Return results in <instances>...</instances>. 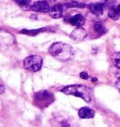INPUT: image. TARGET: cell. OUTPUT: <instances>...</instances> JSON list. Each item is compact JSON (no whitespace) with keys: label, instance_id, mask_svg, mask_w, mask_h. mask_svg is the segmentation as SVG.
I'll use <instances>...</instances> for the list:
<instances>
[{"label":"cell","instance_id":"cell-2","mask_svg":"<svg viewBox=\"0 0 120 127\" xmlns=\"http://www.w3.org/2000/svg\"><path fill=\"white\" fill-rule=\"evenodd\" d=\"M62 93L65 95H74L77 97H80L85 102L90 103L93 100V93L90 88L86 87L84 85H80V84H73V85H68L67 87L63 88L61 90Z\"/></svg>","mask_w":120,"mask_h":127},{"label":"cell","instance_id":"cell-8","mask_svg":"<svg viewBox=\"0 0 120 127\" xmlns=\"http://www.w3.org/2000/svg\"><path fill=\"white\" fill-rule=\"evenodd\" d=\"M48 13L54 19H59L63 15V5H55L53 8H50Z\"/></svg>","mask_w":120,"mask_h":127},{"label":"cell","instance_id":"cell-18","mask_svg":"<svg viewBox=\"0 0 120 127\" xmlns=\"http://www.w3.org/2000/svg\"><path fill=\"white\" fill-rule=\"evenodd\" d=\"M116 87H117V89H118V90L120 91V77L118 78V79H117V81H116Z\"/></svg>","mask_w":120,"mask_h":127},{"label":"cell","instance_id":"cell-12","mask_svg":"<svg viewBox=\"0 0 120 127\" xmlns=\"http://www.w3.org/2000/svg\"><path fill=\"white\" fill-rule=\"evenodd\" d=\"M94 30H95V32L99 33L100 35H104V34L106 33V29H105L103 25L101 24H100V23L95 24V25H94Z\"/></svg>","mask_w":120,"mask_h":127},{"label":"cell","instance_id":"cell-19","mask_svg":"<svg viewBox=\"0 0 120 127\" xmlns=\"http://www.w3.org/2000/svg\"><path fill=\"white\" fill-rule=\"evenodd\" d=\"M5 92V87L4 85H0V95H2Z\"/></svg>","mask_w":120,"mask_h":127},{"label":"cell","instance_id":"cell-3","mask_svg":"<svg viewBox=\"0 0 120 127\" xmlns=\"http://www.w3.org/2000/svg\"><path fill=\"white\" fill-rule=\"evenodd\" d=\"M54 95L47 91L39 92L34 95V104L40 108L47 107L54 102Z\"/></svg>","mask_w":120,"mask_h":127},{"label":"cell","instance_id":"cell-17","mask_svg":"<svg viewBox=\"0 0 120 127\" xmlns=\"http://www.w3.org/2000/svg\"><path fill=\"white\" fill-rule=\"evenodd\" d=\"M80 77H81V79H89V76H88V74L86 73V72H81Z\"/></svg>","mask_w":120,"mask_h":127},{"label":"cell","instance_id":"cell-5","mask_svg":"<svg viewBox=\"0 0 120 127\" xmlns=\"http://www.w3.org/2000/svg\"><path fill=\"white\" fill-rule=\"evenodd\" d=\"M112 0H107L105 2H97V3H91L88 5V8L90 9V12H92L95 15H100L103 13L104 9L109 8L110 6H113Z\"/></svg>","mask_w":120,"mask_h":127},{"label":"cell","instance_id":"cell-20","mask_svg":"<svg viewBox=\"0 0 120 127\" xmlns=\"http://www.w3.org/2000/svg\"><path fill=\"white\" fill-rule=\"evenodd\" d=\"M50 1H56V0H50Z\"/></svg>","mask_w":120,"mask_h":127},{"label":"cell","instance_id":"cell-11","mask_svg":"<svg viewBox=\"0 0 120 127\" xmlns=\"http://www.w3.org/2000/svg\"><path fill=\"white\" fill-rule=\"evenodd\" d=\"M108 16L114 21H116L120 19V4L115 7L110 8L108 12Z\"/></svg>","mask_w":120,"mask_h":127},{"label":"cell","instance_id":"cell-1","mask_svg":"<svg viewBox=\"0 0 120 127\" xmlns=\"http://www.w3.org/2000/svg\"><path fill=\"white\" fill-rule=\"evenodd\" d=\"M49 52L53 57L61 62L68 61L74 55L73 48L70 45L63 42H56L52 44L51 47L49 48Z\"/></svg>","mask_w":120,"mask_h":127},{"label":"cell","instance_id":"cell-7","mask_svg":"<svg viewBox=\"0 0 120 127\" xmlns=\"http://www.w3.org/2000/svg\"><path fill=\"white\" fill-rule=\"evenodd\" d=\"M86 36H87V33L82 27H77L70 34V37L75 41H82L86 37Z\"/></svg>","mask_w":120,"mask_h":127},{"label":"cell","instance_id":"cell-6","mask_svg":"<svg viewBox=\"0 0 120 127\" xmlns=\"http://www.w3.org/2000/svg\"><path fill=\"white\" fill-rule=\"evenodd\" d=\"M30 10L36 12H42V13H48L50 10V6L45 1H37L33 5L29 7Z\"/></svg>","mask_w":120,"mask_h":127},{"label":"cell","instance_id":"cell-16","mask_svg":"<svg viewBox=\"0 0 120 127\" xmlns=\"http://www.w3.org/2000/svg\"><path fill=\"white\" fill-rule=\"evenodd\" d=\"M14 1H15L19 6H22V7L27 6V5H29V3L31 2V0H14Z\"/></svg>","mask_w":120,"mask_h":127},{"label":"cell","instance_id":"cell-10","mask_svg":"<svg viewBox=\"0 0 120 127\" xmlns=\"http://www.w3.org/2000/svg\"><path fill=\"white\" fill-rule=\"evenodd\" d=\"M68 22L71 25H74L76 27H81L84 24V17L81 14H76V15L70 17L68 20Z\"/></svg>","mask_w":120,"mask_h":127},{"label":"cell","instance_id":"cell-13","mask_svg":"<svg viewBox=\"0 0 120 127\" xmlns=\"http://www.w3.org/2000/svg\"><path fill=\"white\" fill-rule=\"evenodd\" d=\"M112 59L115 65L118 69H120V52H115L112 55Z\"/></svg>","mask_w":120,"mask_h":127},{"label":"cell","instance_id":"cell-14","mask_svg":"<svg viewBox=\"0 0 120 127\" xmlns=\"http://www.w3.org/2000/svg\"><path fill=\"white\" fill-rule=\"evenodd\" d=\"M67 8H84L85 4L84 3H80V2H70L68 4L65 5Z\"/></svg>","mask_w":120,"mask_h":127},{"label":"cell","instance_id":"cell-9","mask_svg":"<svg viewBox=\"0 0 120 127\" xmlns=\"http://www.w3.org/2000/svg\"><path fill=\"white\" fill-rule=\"evenodd\" d=\"M78 115L81 119H91L95 116V111L87 107H81L78 111Z\"/></svg>","mask_w":120,"mask_h":127},{"label":"cell","instance_id":"cell-4","mask_svg":"<svg viewBox=\"0 0 120 127\" xmlns=\"http://www.w3.org/2000/svg\"><path fill=\"white\" fill-rule=\"evenodd\" d=\"M24 66L31 72H38L42 66V58L40 55H30L24 60Z\"/></svg>","mask_w":120,"mask_h":127},{"label":"cell","instance_id":"cell-15","mask_svg":"<svg viewBox=\"0 0 120 127\" xmlns=\"http://www.w3.org/2000/svg\"><path fill=\"white\" fill-rule=\"evenodd\" d=\"M45 31V29H38V30H23L21 31L22 34H25V35H30V36H34V35H37L39 34L40 32Z\"/></svg>","mask_w":120,"mask_h":127}]
</instances>
